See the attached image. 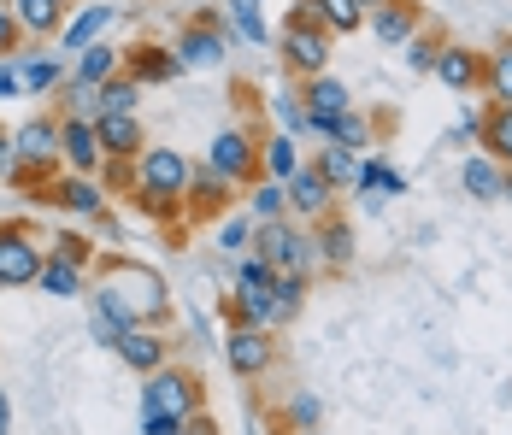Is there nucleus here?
Returning <instances> with one entry per match:
<instances>
[{
	"instance_id": "nucleus-44",
	"label": "nucleus",
	"mask_w": 512,
	"mask_h": 435,
	"mask_svg": "<svg viewBox=\"0 0 512 435\" xmlns=\"http://www.w3.org/2000/svg\"><path fill=\"white\" fill-rule=\"evenodd\" d=\"M224 247H230V253H236V247H248V224H242V218H236V224H224Z\"/></svg>"
},
{
	"instance_id": "nucleus-28",
	"label": "nucleus",
	"mask_w": 512,
	"mask_h": 435,
	"mask_svg": "<svg viewBox=\"0 0 512 435\" xmlns=\"http://www.w3.org/2000/svg\"><path fill=\"white\" fill-rule=\"evenodd\" d=\"M483 89L495 95V106H512V48L483 59Z\"/></svg>"
},
{
	"instance_id": "nucleus-49",
	"label": "nucleus",
	"mask_w": 512,
	"mask_h": 435,
	"mask_svg": "<svg viewBox=\"0 0 512 435\" xmlns=\"http://www.w3.org/2000/svg\"><path fill=\"white\" fill-rule=\"evenodd\" d=\"M165 435H183V424H171V430H165Z\"/></svg>"
},
{
	"instance_id": "nucleus-51",
	"label": "nucleus",
	"mask_w": 512,
	"mask_h": 435,
	"mask_svg": "<svg viewBox=\"0 0 512 435\" xmlns=\"http://www.w3.org/2000/svg\"><path fill=\"white\" fill-rule=\"evenodd\" d=\"M507 171H512V165H507Z\"/></svg>"
},
{
	"instance_id": "nucleus-23",
	"label": "nucleus",
	"mask_w": 512,
	"mask_h": 435,
	"mask_svg": "<svg viewBox=\"0 0 512 435\" xmlns=\"http://www.w3.org/2000/svg\"><path fill=\"white\" fill-rule=\"evenodd\" d=\"M318 259H324V265H336V271H342V265H348V259H354V224H342V218H330V224H324V230H318Z\"/></svg>"
},
{
	"instance_id": "nucleus-30",
	"label": "nucleus",
	"mask_w": 512,
	"mask_h": 435,
	"mask_svg": "<svg viewBox=\"0 0 512 435\" xmlns=\"http://www.w3.org/2000/svg\"><path fill=\"white\" fill-rule=\"evenodd\" d=\"M318 136L330 147H365V118L359 112H342V118H324V124H312Z\"/></svg>"
},
{
	"instance_id": "nucleus-6",
	"label": "nucleus",
	"mask_w": 512,
	"mask_h": 435,
	"mask_svg": "<svg viewBox=\"0 0 512 435\" xmlns=\"http://www.w3.org/2000/svg\"><path fill=\"white\" fill-rule=\"evenodd\" d=\"M224 359H230V371H236V377H259V371L277 359V341H271V330L236 324V330H230V341H224Z\"/></svg>"
},
{
	"instance_id": "nucleus-4",
	"label": "nucleus",
	"mask_w": 512,
	"mask_h": 435,
	"mask_svg": "<svg viewBox=\"0 0 512 435\" xmlns=\"http://www.w3.org/2000/svg\"><path fill=\"white\" fill-rule=\"evenodd\" d=\"M307 247H312V242L301 236V230H295V224H277V218H271V224L259 230L254 259H259V265H271L277 277H289V271L301 277V271H307Z\"/></svg>"
},
{
	"instance_id": "nucleus-38",
	"label": "nucleus",
	"mask_w": 512,
	"mask_h": 435,
	"mask_svg": "<svg viewBox=\"0 0 512 435\" xmlns=\"http://www.w3.org/2000/svg\"><path fill=\"white\" fill-rule=\"evenodd\" d=\"M436 53H442V42H436V36H412V42H407L412 71H436Z\"/></svg>"
},
{
	"instance_id": "nucleus-24",
	"label": "nucleus",
	"mask_w": 512,
	"mask_h": 435,
	"mask_svg": "<svg viewBox=\"0 0 512 435\" xmlns=\"http://www.w3.org/2000/svg\"><path fill=\"white\" fill-rule=\"evenodd\" d=\"M112 71H118V53L106 48V42H95V48L77 53V83H83V89H101V83H112Z\"/></svg>"
},
{
	"instance_id": "nucleus-33",
	"label": "nucleus",
	"mask_w": 512,
	"mask_h": 435,
	"mask_svg": "<svg viewBox=\"0 0 512 435\" xmlns=\"http://www.w3.org/2000/svg\"><path fill=\"white\" fill-rule=\"evenodd\" d=\"M277 424H283V430H295V435L318 430V394H295V400L277 412Z\"/></svg>"
},
{
	"instance_id": "nucleus-1",
	"label": "nucleus",
	"mask_w": 512,
	"mask_h": 435,
	"mask_svg": "<svg viewBox=\"0 0 512 435\" xmlns=\"http://www.w3.org/2000/svg\"><path fill=\"white\" fill-rule=\"evenodd\" d=\"M101 318H112L118 330H136V324H154L165 318V283H159L154 271H142V265H106V283H101Z\"/></svg>"
},
{
	"instance_id": "nucleus-48",
	"label": "nucleus",
	"mask_w": 512,
	"mask_h": 435,
	"mask_svg": "<svg viewBox=\"0 0 512 435\" xmlns=\"http://www.w3.org/2000/svg\"><path fill=\"white\" fill-rule=\"evenodd\" d=\"M359 12H377V6H383V0H354Z\"/></svg>"
},
{
	"instance_id": "nucleus-11",
	"label": "nucleus",
	"mask_w": 512,
	"mask_h": 435,
	"mask_svg": "<svg viewBox=\"0 0 512 435\" xmlns=\"http://www.w3.org/2000/svg\"><path fill=\"white\" fill-rule=\"evenodd\" d=\"M460 183L471 189V200H507L512 189V171L501 165V159H489V153H471L460 171Z\"/></svg>"
},
{
	"instance_id": "nucleus-19",
	"label": "nucleus",
	"mask_w": 512,
	"mask_h": 435,
	"mask_svg": "<svg viewBox=\"0 0 512 435\" xmlns=\"http://www.w3.org/2000/svg\"><path fill=\"white\" fill-rule=\"evenodd\" d=\"M95 136H101V153L130 159V153L142 147V124H136V112H124V118H101V124H95Z\"/></svg>"
},
{
	"instance_id": "nucleus-20",
	"label": "nucleus",
	"mask_w": 512,
	"mask_h": 435,
	"mask_svg": "<svg viewBox=\"0 0 512 435\" xmlns=\"http://www.w3.org/2000/svg\"><path fill=\"white\" fill-rule=\"evenodd\" d=\"M136 100H142V83L136 77H112L95 89V124L101 118H124V112H136Z\"/></svg>"
},
{
	"instance_id": "nucleus-14",
	"label": "nucleus",
	"mask_w": 512,
	"mask_h": 435,
	"mask_svg": "<svg viewBox=\"0 0 512 435\" xmlns=\"http://www.w3.org/2000/svg\"><path fill=\"white\" fill-rule=\"evenodd\" d=\"M371 30H377V42L401 48V42L418 36V6H412V0H383V6L371 12Z\"/></svg>"
},
{
	"instance_id": "nucleus-27",
	"label": "nucleus",
	"mask_w": 512,
	"mask_h": 435,
	"mask_svg": "<svg viewBox=\"0 0 512 435\" xmlns=\"http://www.w3.org/2000/svg\"><path fill=\"white\" fill-rule=\"evenodd\" d=\"M59 206L95 218V212H101V183H95V177H65V183H59Z\"/></svg>"
},
{
	"instance_id": "nucleus-32",
	"label": "nucleus",
	"mask_w": 512,
	"mask_h": 435,
	"mask_svg": "<svg viewBox=\"0 0 512 435\" xmlns=\"http://www.w3.org/2000/svg\"><path fill=\"white\" fill-rule=\"evenodd\" d=\"M136 59V83H171L183 65H177V53H159V48H142V53H130Z\"/></svg>"
},
{
	"instance_id": "nucleus-34",
	"label": "nucleus",
	"mask_w": 512,
	"mask_h": 435,
	"mask_svg": "<svg viewBox=\"0 0 512 435\" xmlns=\"http://www.w3.org/2000/svg\"><path fill=\"white\" fill-rule=\"evenodd\" d=\"M359 189H383V194H401L407 189V183H401V171H389V165H383V159H359Z\"/></svg>"
},
{
	"instance_id": "nucleus-37",
	"label": "nucleus",
	"mask_w": 512,
	"mask_h": 435,
	"mask_svg": "<svg viewBox=\"0 0 512 435\" xmlns=\"http://www.w3.org/2000/svg\"><path fill=\"white\" fill-rule=\"evenodd\" d=\"M283 206H289V189H283V183H259V189H254V212L265 218V224H271Z\"/></svg>"
},
{
	"instance_id": "nucleus-2",
	"label": "nucleus",
	"mask_w": 512,
	"mask_h": 435,
	"mask_svg": "<svg viewBox=\"0 0 512 435\" xmlns=\"http://www.w3.org/2000/svg\"><path fill=\"white\" fill-rule=\"evenodd\" d=\"M189 177H195V165H189L183 153H171V147H148V153L136 159V189H142V200H148L154 212H171V206L189 194Z\"/></svg>"
},
{
	"instance_id": "nucleus-9",
	"label": "nucleus",
	"mask_w": 512,
	"mask_h": 435,
	"mask_svg": "<svg viewBox=\"0 0 512 435\" xmlns=\"http://www.w3.org/2000/svg\"><path fill=\"white\" fill-rule=\"evenodd\" d=\"M12 147H18V165H24V171H48L53 159H59V124L30 118V124L12 136Z\"/></svg>"
},
{
	"instance_id": "nucleus-16",
	"label": "nucleus",
	"mask_w": 512,
	"mask_h": 435,
	"mask_svg": "<svg viewBox=\"0 0 512 435\" xmlns=\"http://www.w3.org/2000/svg\"><path fill=\"white\" fill-rule=\"evenodd\" d=\"M342 112H354V106H348V89H342L336 77H312L307 83V124L342 118Z\"/></svg>"
},
{
	"instance_id": "nucleus-21",
	"label": "nucleus",
	"mask_w": 512,
	"mask_h": 435,
	"mask_svg": "<svg viewBox=\"0 0 512 435\" xmlns=\"http://www.w3.org/2000/svg\"><path fill=\"white\" fill-rule=\"evenodd\" d=\"M218 59H224V36H218V30H206V24L183 30V42H177V65H218Z\"/></svg>"
},
{
	"instance_id": "nucleus-10",
	"label": "nucleus",
	"mask_w": 512,
	"mask_h": 435,
	"mask_svg": "<svg viewBox=\"0 0 512 435\" xmlns=\"http://www.w3.org/2000/svg\"><path fill=\"white\" fill-rule=\"evenodd\" d=\"M59 153L71 159V171H77V177H89V171L106 159V153H101V136H95V124H89V118H71V124H59Z\"/></svg>"
},
{
	"instance_id": "nucleus-18",
	"label": "nucleus",
	"mask_w": 512,
	"mask_h": 435,
	"mask_svg": "<svg viewBox=\"0 0 512 435\" xmlns=\"http://www.w3.org/2000/svg\"><path fill=\"white\" fill-rule=\"evenodd\" d=\"M477 142H483V153H489V159L512 165V106H489V112H483Z\"/></svg>"
},
{
	"instance_id": "nucleus-26",
	"label": "nucleus",
	"mask_w": 512,
	"mask_h": 435,
	"mask_svg": "<svg viewBox=\"0 0 512 435\" xmlns=\"http://www.w3.org/2000/svg\"><path fill=\"white\" fill-rule=\"evenodd\" d=\"M259 159H265V177H271V183H289V177L301 171V153H295V142H289V136H271Z\"/></svg>"
},
{
	"instance_id": "nucleus-22",
	"label": "nucleus",
	"mask_w": 512,
	"mask_h": 435,
	"mask_svg": "<svg viewBox=\"0 0 512 435\" xmlns=\"http://www.w3.org/2000/svg\"><path fill=\"white\" fill-rule=\"evenodd\" d=\"M312 171L330 183V189H348V183H359V159H354V147H330L324 142V153L312 159Z\"/></svg>"
},
{
	"instance_id": "nucleus-8",
	"label": "nucleus",
	"mask_w": 512,
	"mask_h": 435,
	"mask_svg": "<svg viewBox=\"0 0 512 435\" xmlns=\"http://www.w3.org/2000/svg\"><path fill=\"white\" fill-rule=\"evenodd\" d=\"M436 77H442L454 95H471V89L483 83V53H471L465 42H442V53H436Z\"/></svg>"
},
{
	"instance_id": "nucleus-3",
	"label": "nucleus",
	"mask_w": 512,
	"mask_h": 435,
	"mask_svg": "<svg viewBox=\"0 0 512 435\" xmlns=\"http://www.w3.org/2000/svg\"><path fill=\"white\" fill-rule=\"evenodd\" d=\"M142 412L183 424V418H195V412H201V388L189 383L183 371H154L148 388H142Z\"/></svg>"
},
{
	"instance_id": "nucleus-41",
	"label": "nucleus",
	"mask_w": 512,
	"mask_h": 435,
	"mask_svg": "<svg viewBox=\"0 0 512 435\" xmlns=\"http://www.w3.org/2000/svg\"><path fill=\"white\" fill-rule=\"evenodd\" d=\"M48 259H65V265H83V259H89V242H77V236H59Z\"/></svg>"
},
{
	"instance_id": "nucleus-35",
	"label": "nucleus",
	"mask_w": 512,
	"mask_h": 435,
	"mask_svg": "<svg viewBox=\"0 0 512 435\" xmlns=\"http://www.w3.org/2000/svg\"><path fill=\"white\" fill-rule=\"evenodd\" d=\"M301 294H307V283H301L295 271L277 277V283H271V306H277V318H295V312H301Z\"/></svg>"
},
{
	"instance_id": "nucleus-7",
	"label": "nucleus",
	"mask_w": 512,
	"mask_h": 435,
	"mask_svg": "<svg viewBox=\"0 0 512 435\" xmlns=\"http://www.w3.org/2000/svg\"><path fill=\"white\" fill-rule=\"evenodd\" d=\"M283 53H289L295 71H307V77H324V65H330V42H324V30L307 24V18L283 30Z\"/></svg>"
},
{
	"instance_id": "nucleus-47",
	"label": "nucleus",
	"mask_w": 512,
	"mask_h": 435,
	"mask_svg": "<svg viewBox=\"0 0 512 435\" xmlns=\"http://www.w3.org/2000/svg\"><path fill=\"white\" fill-rule=\"evenodd\" d=\"M6 418H12V406H6V394H0V435H6Z\"/></svg>"
},
{
	"instance_id": "nucleus-17",
	"label": "nucleus",
	"mask_w": 512,
	"mask_h": 435,
	"mask_svg": "<svg viewBox=\"0 0 512 435\" xmlns=\"http://www.w3.org/2000/svg\"><path fill=\"white\" fill-rule=\"evenodd\" d=\"M301 12H307V24H324L336 36H348V30L365 24V12H359L354 0H301Z\"/></svg>"
},
{
	"instance_id": "nucleus-31",
	"label": "nucleus",
	"mask_w": 512,
	"mask_h": 435,
	"mask_svg": "<svg viewBox=\"0 0 512 435\" xmlns=\"http://www.w3.org/2000/svg\"><path fill=\"white\" fill-rule=\"evenodd\" d=\"M42 294H77L83 289V265H65V259H42V277H36Z\"/></svg>"
},
{
	"instance_id": "nucleus-42",
	"label": "nucleus",
	"mask_w": 512,
	"mask_h": 435,
	"mask_svg": "<svg viewBox=\"0 0 512 435\" xmlns=\"http://www.w3.org/2000/svg\"><path fill=\"white\" fill-rule=\"evenodd\" d=\"M18 171V147H12V136H0V177H12Z\"/></svg>"
},
{
	"instance_id": "nucleus-15",
	"label": "nucleus",
	"mask_w": 512,
	"mask_h": 435,
	"mask_svg": "<svg viewBox=\"0 0 512 435\" xmlns=\"http://www.w3.org/2000/svg\"><path fill=\"white\" fill-rule=\"evenodd\" d=\"M283 189H289V206H295V212H307V218H324V212H330V183H324L312 165H301Z\"/></svg>"
},
{
	"instance_id": "nucleus-13",
	"label": "nucleus",
	"mask_w": 512,
	"mask_h": 435,
	"mask_svg": "<svg viewBox=\"0 0 512 435\" xmlns=\"http://www.w3.org/2000/svg\"><path fill=\"white\" fill-rule=\"evenodd\" d=\"M206 171H218V177L242 183V177L254 171V142H248L242 130H224V136L212 142V159H206Z\"/></svg>"
},
{
	"instance_id": "nucleus-5",
	"label": "nucleus",
	"mask_w": 512,
	"mask_h": 435,
	"mask_svg": "<svg viewBox=\"0 0 512 435\" xmlns=\"http://www.w3.org/2000/svg\"><path fill=\"white\" fill-rule=\"evenodd\" d=\"M42 277V247L24 230H0V289H24Z\"/></svg>"
},
{
	"instance_id": "nucleus-25",
	"label": "nucleus",
	"mask_w": 512,
	"mask_h": 435,
	"mask_svg": "<svg viewBox=\"0 0 512 435\" xmlns=\"http://www.w3.org/2000/svg\"><path fill=\"white\" fill-rule=\"evenodd\" d=\"M12 18H18V30L53 36L59 30V0H12Z\"/></svg>"
},
{
	"instance_id": "nucleus-29",
	"label": "nucleus",
	"mask_w": 512,
	"mask_h": 435,
	"mask_svg": "<svg viewBox=\"0 0 512 435\" xmlns=\"http://www.w3.org/2000/svg\"><path fill=\"white\" fill-rule=\"evenodd\" d=\"M106 24H112V6H101V0H95V6H89V12H83V18H77L71 30H65V42H71L77 53H83V48H95Z\"/></svg>"
},
{
	"instance_id": "nucleus-36",
	"label": "nucleus",
	"mask_w": 512,
	"mask_h": 435,
	"mask_svg": "<svg viewBox=\"0 0 512 435\" xmlns=\"http://www.w3.org/2000/svg\"><path fill=\"white\" fill-rule=\"evenodd\" d=\"M271 283H277V271H271V265H259V259H248V265L236 271V289H242V294H271Z\"/></svg>"
},
{
	"instance_id": "nucleus-43",
	"label": "nucleus",
	"mask_w": 512,
	"mask_h": 435,
	"mask_svg": "<svg viewBox=\"0 0 512 435\" xmlns=\"http://www.w3.org/2000/svg\"><path fill=\"white\" fill-rule=\"evenodd\" d=\"M183 435H218V424L206 412H195V418H183Z\"/></svg>"
},
{
	"instance_id": "nucleus-50",
	"label": "nucleus",
	"mask_w": 512,
	"mask_h": 435,
	"mask_svg": "<svg viewBox=\"0 0 512 435\" xmlns=\"http://www.w3.org/2000/svg\"><path fill=\"white\" fill-rule=\"evenodd\" d=\"M301 435H324V430H301Z\"/></svg>"
},
{
	"instance_id": "nucleus-46",
	"label": "nucleus",
	"mask_w": 512,
	"mask_h": 435,
	"mask_svg": "<svg viewBox=\"0 0 512 435\" xmlns=\"http://www.w3.org/2000/svg\"><path fill=\"white\" fill-rule=\"evenodd\" d=\"M6 89H18V77H12V71L0 65V95H6Z\"/></svg>"
},
{
	"instance_id": "nucleus-12",
	"label": "nucleus",
	"mask_w": 512,
	"mask_h": 435,
	"mask_svg": "<svg viewBox=\"0 0 512 435\" xmlns=\"http://www.w3.org/2000/svg\"><path fill=\"white\" fill-rule=\"evenodd\" d=\"M118 347V359L130 365V371H142V377H154V371H165V341L148 330V324H136V330H124V336L112 341Z\"/></svg>"
},
{
	"instance_id": "nucleus-45",
	"label": "nucleus",
	"mask_w": 512,
	"mask_h": 435,
	"mask_svg": "<svg viewBox=\"0 0 512 435\" xmlns=\"http://www.w3.org/2000/svg\"><path fill=\"white\" fill-rule=\"evenodd\" d=\"M12 42H18V18H12V12H0V53L12 48Z\"/></svg>"
},
{
	"instance_id": "nucleus-40",
	"label": "nucleus",
	"mask_w": 512,
	"mask_h": 435,
	"mask_svg": "<svg viewBox=\"0 0 512 435\" xmlns=\"http://www.w3.org/2000/svg\"><path fill=\"white\" fill-rule=\"evenodd\" d=\"M230 12H236V24H242V36H248V42H265V24H259L254 0H236V6H230Z\"/></svg>"
},
{
	"instance_id": "nucleus-39",
	"label": "nucleus",
	"mask_w": 512,
	"mask_h": 435,
	"mask_svg": "<svg viewBox=\"0 0 512 435\" xmlns=\"http://www.w3.org/2000/svg\"><path fill=\"white\" fill-rule=\"evenodd\" d=\"M53 83H59V65L53 59H30L24 65V89H53Z\"/></svg>"
}]
</instances>
